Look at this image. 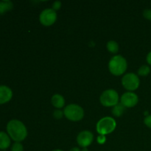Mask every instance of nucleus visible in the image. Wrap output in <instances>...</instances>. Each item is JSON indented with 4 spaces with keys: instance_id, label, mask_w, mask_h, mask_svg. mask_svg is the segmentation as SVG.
Instances as JSON below:
<instances>
[{
    "instance_id": "nucleus-24",
    "label": "nucleus",
    "mask_w": 151,
    "mask_h": 151,
    "mask_svg": "<svg viewBox=\"0 0 151 151\" xmlns=\"http://www.w3.org/2000/svg\"><path fill=\"white\" fill-rule=\"evenodd\" d=\"M69 151H81V149L79 148V147H72V148H71Z\"/></svg>"
},
{
    "instance_id": "nucleus-14",
    "label": "nucleus",
    "mask_w": 151,
    "mask_h": 151,
    "mask_svg": "<svg viewBox=\"0 0 151 151\" xmlns=\"http://www.w3.org/2000/svg\"><path fill=\"white\" fill-rule=\"evenodd\" d=\"M125 111V107L122 105L121 103H118L115 106H114L112 109V114L116 117H119L123 114V113Z\"/></svg>"
},
{
    "instance_id": "nucleus-7",
    "label": "nucleus",
    "mask_w": 151,
    "mask_h": 151,
    "mask_svg": "<svg viewBox=\"0 0 151 151\" xmlns=\"http://www.w3.org/2000/svg\"><path fill=\"white\" fill-rule=\"evenodd\" d=\"M57 13L52 8H47L43 10L39 16V21L44 26L49 27L55 24L57 20Z\"/></svg>"
},
{
    "instance_id": "nucleus-10",
    "label": "nucleus",
    "mask_w": 151,
    "mask_h": 151,
    "mask_svg": "<svg viewBox=\"0 0 151 151\" xmlns=\"http://www.w3.org/2000/svg\"><path fill=\"white\" fill-rule=\"evenodd\" d=\"M13 97V91L7 86H0V105L4 104L10 101Z\"/></svg>"
},
{
    "instance_id": "nucleus-1",
    "label": "nucleus",
    "mask_w": 151,
    "mask_h": 151,
    "mask_svg": "<svg viewBox=\"0 0 151 151\" xmlns=\"http://www.w3.org/2000/svg\"><path fill=\"white\" fill-rule=\"evenodd\" d=\"M7 134L15 142H21L27 137V130L24 124L17 119H12L7 124Z\"/></svg>"
},
{
    "instance_id": "nucleus-23",
    "label": "nucleus",
    "mask_w": 151,
    "mask_h": 151,
    "mask_svg": "<svg viewBox=\"0 0 151 151\" xmlns=\"http://www.w3.org/2000/svg\"><path fill=\"white\" fill-rule=\"evenodd\" d=\"M147 62L148 63V64L151 65V52L147 54Z\"/></svg>"
},
{
    "instance_id": "nucleus-8",
    "label": "nucleus",
    "mask_w": 151,
    "mask_h": 151,
    "mask_svg": "<svg viewBox=\"0 0 151 151\" xmlns=\"http://www.w3.org/2000/svg\"><path fill=\"white\" fill-rule=\"evenodd\" d=\"M139 97L135 93L132 91L125 92L121 96L120 103L125 108H133L138 103Z\"/></svg>"
},
{
    "instance_id": "nucleus-3",
    "label": "nucleus",
    "mask_w": 151,
    "mask_h": 151,
    "mask_svg": "<svg viewBox=\"0 0 151 151\" xmlns=\"http://www.w3.org/2000/svg\"><path fill=\"white\" fill-rule=\"evenodd\" d=\"M116 127V122L114 118L111 116H105L97 122L96 130L99 134L106 136L113 132Z\"/></svg>"
},
{
    "instance_id": "nucleus-9",
    "label": "nucleus",
    "mask_w": 151,
    "mask_h": 151,
    "mask_svg": "<svg viewBox=\"0 0 151 151\" xmlns=\"http://www.w3.org/2000/svg\"><path fill=\"white\" fill-rule=\"evenodd\" d=\"M94 135L89 131H83L77 137V142L80 147H87L92 143Z\"/></svg>"
},
{
    "instance_id": "nucleus-11",
    "label": "nucleus",
    "mask_w": 151,
    "mask_h": 151,
    "mask_svg": "<svg viewBox=\"0 0 151 151\" xmlns=\"http://www.w3.org/2000/svg\"><path fill=\"white\" fill-rule=\"evenodd\" d=\"M51 103L55 108L57 109H60L64 106L65 99L61 94H55L52 97Z\"/></svg>"
},
{
    "instance_id": "nucleus-13",
    "label": "nucleus",
    "mask_w": 151,
    "mask_h": 151,
    "mask_svg": "<svg viewBox=\"0 0 151 151\" xmlns=\"http://www.w3.org/2000/svg\"><path fill=\"white\" fill-rule=\"evenodd\" d=\"M13 7V2L10 1H0V14H4L7 11L11 10Z\"/></svg>"
},
{
    "instance_id": "nucleus-20",
    "label": "nucleus",
    "mask_w": 151,
    "mask_h": 151,
    "mask_svg": "<svg viewBox=\"0 0 151 151\" xmlns=\"http://www.w3.org/2000/svg\"><path fill=\"white\" fill-rule=\"evenodd\" d=\"M143 16L147 20L151 21V10L150 9H146L143 11Z\"/></svg>"
},
{
    "instance_id": "nucleus-17",
    "label": "nucleus",
    "mask_w": 151,
    "mask_h": 151,
    "mask_svg": "<svg viewBox=\"0 0 151 151\" xmlns=\"http://www.w3.org/2000/svg\"><path fill=\"white\" fill-rule=\"evenodd\" d=\"M23 150H24L23 145H22L21 142H15L11 147V151H23Z\"/></svg>"
},
{
    "instance_id": "nucleus-12",
    "label": "nucleus",
    "mask_w": 151,
    "mask_h": 151,
    "mask_svg": "<svg viewBox=\"0 0 151 151\" xmlns=\"http://www.w3.org/2000/svg\"><path fill=\"white\" fill-rule=\"evenodd\" d=\"M10 143L11 140L8 134L3 131H0V149L6 150L10 147Z\"/></svg>"
},
{
    "instance_id": "nucleus-5",
    "label": "nucleus",
    "mask_w": 151,
    "mask_h": 151,
    "mask_svg": "<svg viewBox=\"0 0 151 151\" xmlns=\"http://www.w3.org/2000/svg\"><path fill=\"white\" fill-rule=\"evenodd\" d=\"M100 101L105 107H114L119 103V94L116 90L107 89L101 94Z\"/></svg>"
},
{
    "instance_id": "nucleus-15",
    "label": "nucleus",
    "mask_w": 151,
    "mask_h": 151,
    "mask_svg": "<svg viewBox=\"0 0 151 151\" xmlns=\"http://www.w3.org/2000/svg\"><path fill=\"white\" fill-rule=\"evenodd\" d=\"M106 47H107L108 51L109 52L112 53V54H116L119 51V44H118V43L116 41H113V40L109 41L107 43Z\"/></svg>"
},
{
    "instance_id": "nucleus-6",
    "label": "nucleus",
    "mask_w": 151,
    "mask_h": 151,
    "mask_svg": "<svg viewBox=\"0 0 151 151\" xmlns=\"http://www.w3.org/2000/svg\"><path fill=\"white\" fill-rule=\"evenodd\" d=\"M140 81L139 77L134 73H128L122 78V85L129 91H133L139 88Z\"/></svg>"
},
{
    "instance_id": "nucleus-19",
    "label": "nucleus",
    "mask_w": 151,
    "mask_h": 151,
    "mask_svg": "<svg viewBox=\"0 0 151 151\" xmlns=\"http://www.w3.org/2000/svg\"><path fill=\"white\" fill-rule=\"evenodd\" d=\"M97 142L98 144L100 145H103L106 142V137L105 135H101V134H99V136L97 138Z\"/></svg>"
},
{
    "instance_id": "nucleus-22",
    "label": "nucleus",
    "mask_w": 151,
    "mask_h": 151,
    "mask_svg": "<svg viewBox=\"0 0 151 151\" xmlns=\"http://www.w3.org/2000/svg\"><path fill=\"white\" fill-rule=\"evenodd\" d=\"M144 123L145 124L146 126L151 128V115H148V116L145 118Z\"/></svg>"
},
{
    "instance_id": "nucleus-26",
    "label": "nucleus",
    "mask_w": 151,
    "mask_h": 151,
    "mask_svg": "<svg viewBox=\"0 0 151 151\" xmlns=\"http://www.w3.org/2000/svg\"><path fill=\"white\" fill-rule=\"evenodd\" d=\"M52 151H63L62 150H59V149H57V150H52Z\"/></svg>"
},
{
    "instance_id": "nucleus-4",
    "label": "nucleus",
    "mask_w": 151,
    "mask_h": 151,
    "mask_svg": "<svg viewBox=\"0 0 151 151\" xmlns=\"http://www.w3.org/2000/svg\"><path fill=\"white\" fill-rule=\"evenodd\" d=\"M64 116L67 119L73 122L81 120L84 116V111L81 106L77 104H69L63 111Z\"/></svg>"
},
{
    "instance_id": "nucleus-25",
    "label": "nucleus",
    "mask_w": 151,
    "mask_h": 151,
    "mask_svg": "<svg viewBox=\"0 0 151 151\" xmlns=\"http://www.w3.org/2000/svg\"><path fill=\"white\" fill-rule=\"evenodd\" d=\"M81 151H88V148H87V147H84V148L82 149V150H81Z\"/></svg>"
},
{
    "instance_id": "nucleus-18",
    "label": "nucleus",
    "mask_w": 151,
    "mask_h": 151,
    "mask_svg": "<svg viewBox=\"0 0 151 151\" xmlns=\"http://www.w3.org/2000/svg\"><path fill=\"white\" fill-rule=\"evenodd\" d=\"M63 115H64L63 111H60V109H56V110H55L54 112H53V116H54L56 119H60L63 117Z\"/></svg>"
},
{
    "instance_id": "nucleus-2",
    "label": "nucleus",
    "mask_w": 151,
    "mask_h": 151,
    "mask_svg": "<svg viewBox=\"0 0 151 151\" xmlns=\"http://www.w3.org/2000/svg\"><path fill=\"white\" fill-rule=\"evenodd\" d=\"M128 63L126 59L122 55H114L111 58L109 63V69L112 75L120 76L127 70Z\"/></svg>"
},
{
    "instance_id": "nucleus-16",
    "label": "nucleus",
    "mask_w": 151,
    "mask_h": 151,
    "mask_svg": "<svg viewBox=\"0 0 151 151\" xmlns=\"http://www.w3.org/2000/svg\"><path fill=\"white\" fill-rule=\"evenodd\" d=\"M150 72V68L147 65H143L138 69V75L139 76H147Z\"/></svg>"
},
{
    "instance_id": "nucleus-21",
    "label": "nucleus",
    "mask_w": 151,
    "mask_h": 151,
    "mask_svg": "<svg viewBox=\"0 0 151 151\" xmlns=\"http://www.w3.org/2000/svg\"><path fill=\"white\" fill-rule=\"evenodd\" d=\"M60 7H61V2L60 1H55L52 4V9L54 10L55 11L59 10Z\"/></svg>"
}]
</instances>
